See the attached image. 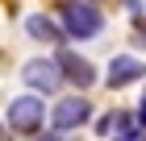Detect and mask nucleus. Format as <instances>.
<instances>
[{
	"instance_id": "nucleus-10",
	"label": "nucleus",
	"mask_w": 146,
	"mask_h": 141,
	"mask_svg": "<svg viewBox=\"0 0 146 141\" xmlns=\"http://www.w3.org/2000/svg\"><path fill=\"white\" fill-rule=\"evenodd\" d=\"M34 141H63V133H54V129H50L46 137H34Z\"/></svg>"
},
{
	"instance_id": "nucleus-6",
	"label": "nucleus",
	"mask_w": 146,
	"mask_h": 141,
	"mask_svg": "<svg viewBox=\"0 0 146 141\" xmlns=\"http://www.w3.org/2000/svg\"><path fill=\"white\" fill-rule=\"evenodd\" d=\"M142 75H146V62H142V58H134V54H117V58H109L104 87H109V91H121V87L138 83Z\"/></svg>"
},
{
	"instance_id": "nucleus-9",
	"label": "nucleus",
	"mask_w": 146,
	"mask_h": 141,
	"mask_svg": "<svg viewBox=\"0 0 146 141\" xmlns=\"http://www.w3.org/2000/svg\"><path fill=\"white\" fill-rule=\"evenodd\" d=\"M134 116H138V125L146 129V91H142V100H138V112H134Z\"/></svg>"
},
{
	"instance_id": "nucleus-4",
	"label": "nucleus",
	"mask_w": 146,
	"mask_h": 141,
	"mask_svg": "<svg viewBox=\"0 0 146 141\" xmlns=\"http://www.w3.org/2000/svg\"><path fill=\"white\" fill-rule=\"evenodd\" d=\"M21 79H25V87L34 91V96H54L58 87H63V71H58V62L54 58H29V62L21 66Z\"/></svg>"
},
{
	"instance_id": "nucleus-3",
	"label": "nucleus",
	"mask_w": 146,
	"mask_h": 141,
	"mask_svg": "<svg viewBox=\"0 0 146 141\" xmlns=\"http://www.w3.org/2000/svg\"><path fill=\"white\" fill-rule=\"evenodd\" d=\"M88 120H92V104H88L84 91H79V96H63L58 104H50V129H54V133L84 129Z\"/></svg>"
},
{
	"instance_id": "nucleus-8",
	"label": "nucleus",
	"mask_w": 146,
	"mask_h": 141,
	"mask_svg": "<svg viewBox=\"0 0 146 141\" xmlns=\"http://www.w3.org/2000/svg\"><path fill=\"white\" fill-rule=\"evenodd\" d=\"M113 133V112H104L100 120H96V137H109Z\"/></svg>"
},
{
	"instance_id": "nucleus-11",
	"label": "nucleus",
	"mask_w": 146,
	"mask_h": 141,
	"mask_svg": "<svg viewBox=\"0 0 146 141\" xmlns=\"http://www.w3.org/2000/svg\"><path fill=\"white\" fill-rule=\"evenodd\" d=\"M0 133H4V120H0Z\"/></svg>"
},
{
	"instance_id": "nucleus-7",
	"label": "nucleus",
	"mask_w": 146,
	"mask_h": 141,
	"mask_svg": "<svg viewBox=\"0 0 146 141\" xmlns=\"http://www.w3.org/2000/svg\"><path fill=\"white\" fill-rule=\"evenodd\" d=\"M25 33H29L34 42H42V46H63V42H67V37H63V25H58V17H46V12L25 17Z\"/></svg>"
},
{
	"instance_id": "nucleus-5",
	"label": "nucleus",
	"mask_w": 146,
	"mask_h": 141,
	"mask_svg": "<svg viewBox=\"0 0 146 141\" xmlns=\"http://www.w3.org/2000/svg\"><path fill=\"white\" fill-rule=\"evenodd\" d=\"M54 62H58V71H63V83H71V87H79V91H88L92 83H96V66L88 62V58H79L75 50H58L54 54Z\"/></svg>"
},
{
	"instance_id": "nucleus-1",
	"label": "nucleus",
	"mask_w": 146,
	"mask_h": 141,
	"mask_svg": "<svg viewBox=\"0 0 146 141\" xmlns=\"http://www.w3.org/2000/svg\"><path fill=\"white\" fill-rule=\"evenodd\" d=\"M58 25H63V37H71V42H92L104 33V12L96 0H63Z\"/></svg>"
},
{
	"instance_id": "nucleus-2",
	"label": "nucleus",
	"mask_w": 146,
	"mask_h": 141,
	"mask_svg": "<svg viewBox=\"0 0 146 141\" xmlns=\"http://www.w3.org/2000/svg\"><path fill=\"white\" fill-rule=\"evenodd\" d=\"M46 120V100L34 96V91H25V96H13V104L4 108V129L21 133V137H34L42 129Z\"/></svg>"
}]
</instances>
